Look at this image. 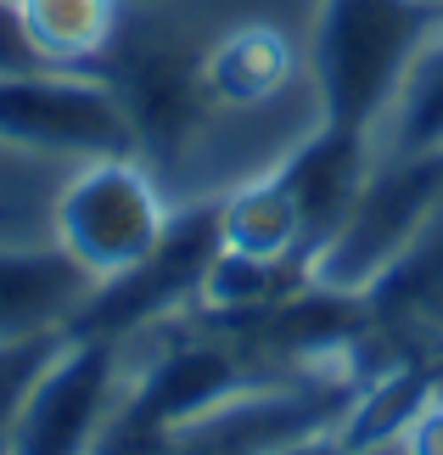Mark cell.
<instances>
[{"instance_id": "1", "label": "cell", "mask_w": 443, "mask_h": 455, "mask_svg": "<svg viewBox=\"0 0 443 455\" xmlns=\"http://www.w3.org/2000/svg\"><path fill=\"white\" fill-rule=\"evenodd\" d=\"M438 28H443V6H432V0H326L309 45L320 124L376 135L415 51Z\"/></svg>"}, {"instance_id": "2", "label": "cell", "mask_w": 443, "mask_h": 455, "mask_svg": "<svg viewBox=\"0 0 443 455\" xmlns=\"http://www.w3.org/2000/svg\"><path fill=\"white\" fill-rule=\"evenodd\" d=\"M0 147L40 152L57 164L140 152L135 118L118 84L91 68H0Z\"/></svg>"}, {"instance_id": "3", "label": "cell", "mask_w": 443, "mask_h": 455, "mask_svg": "<svg viewBox=\"0 0 443 455\" xmlns=\"http://www.w3.org/2000/svg\"><path fill=\"white\" fill-rule=\"evenodd\" d=\"M438 208H443V152H427V157H382L376 152L348 220L314 253L309 282L336 287V292H370L415 248V236L427 231V220Z\"/></svg>"}, {"instance_id": "4", "label": "cell", "mask_w": 443, "mask_h": 455, "mask_svg": "<svg viewBox=\"0 0 443 455\" xmlns=\"http://www.w3.org/2000/svg\"><path fill=\"white\" fill-rule=\"evenodd\" d=\"M169 203L157 191L140 152L91 157L57 191V242L79 259L96 282L135 270L169 231Z\"/></svg>"}, {"instance_id": "5", "label": "cell", "mask_w": 443, "mask_h": 455, "mask_svg": "<svg viewBox=\"0 0 443 455\" xmlns=\"http://www.w3.org/2000/svg\"><path fill=\"white\" fill-rule=\"evenodd\" d=\"M118 355L123 338L107 331H67L62 348L51 355V365L40 371L34 394L17 411L12 427V450L23 455H79L96 450L107 433L113 411H118Z\"/></svg>"}, {"instance_id": "6", "label": "cell", "mask_w": 443, "mask_h": 455, "mask_svg": "<svg viewBox=\"0 0 443 455\" xmlns=\"http://www.w3.org/2000/svg\"><path fill=\"white\" fill-rule=\"evenodd\" d=\"M241 388H247V371L230 348L180 343L163 360H152L146 377H135V388L118 399L107 427H146V444H174L191 422H202L208 411H219Z\"/></svg>"}, {"instance_id": "7", "label": "cell", "mask_w": 443, "mask_h": 455, "mask_svg": "<svg viewBox=\"0 0 443 455\" xmlns=\"http://www.w3.org/2000/svg\"><path fill=\"white\" fill-rule=\"evenodd\" d=\"M113 84L123 96V108L135 118V135H140V152H174L180 135L191 130V113H197V96L202 91V62H191L169 34H123L113 40Z\"/></svg>"}, {"instance_id": "8", "label": "cell", "mask_w": 443, "mask_h": 455, "mask_svg": "<svg viewBox=\"0 0 443 455\" xmlns=\"http://www.w3.org/2000/svg\"><path fill=\"white\" fill-rule=\"evenodd\" d=\"M96 275L51 242H0V338L67 331L96 299Z\"/></svg>"}, {"instance_id": "9", "label": "cell", "mask_w": 443, "mask_h": 455, "mask_svg": "<svg viewBox=\"0 0 443 455\" xmlns=\"http://www.w3.org/2000/svg\"><path fill=\"white\" fill-rule=\"evenodd\" d=\"M376 164V141L365 130H343V124H320L297 147L275 174L287 180V191L297 197V214H304V253L314 265V253L336 236V225L348 220L353 197H360L365 174Z\"/></svg>"}, {"instance_id": "10", "label": "cell", "mask_w": 443, "mask_h": 455, "mask_svg": "<svg viewBox=\"0 0 443 455\" xmlns=\"http://www.w3.org/2000/svg\"><path fill=\"white\" fill-rule=\"evenodd\" d=\"M34 57L51 68H91L113 51L123 12L118 0H12Z\"/></svg>"}, {"instance_id": "11", "label": "cell", "mask_w": 443, "mask_h": 455, "mask_svg": "<svg viewBox=\"0 0 443 455\" xmlns=\"http://www.w3.org/2000/svg\"><path fill=\"white\" fill-rule=\"evenodd\" d=\"M292 45L281 28H236L225 34V40L202 57V91L225 101V108H258V101H270L281 84L292 79Z\"/></svg>"}, {"instance_id": "12", "label": "cell", "mask_w": 443, "mask_h": 455, "mask_svg": "<svg viewBox=\"0 0 443 455\" xmlns=\"http://www.w3.org/2000/svg\"><path fill=\"white\" fill-rule=\"evenodd\" d=\"M219 242H225V248H236V253L287 259V265H304L309 270L304 214H297V197L287 191L281 174H264L258 186H247L230 203H219Z\"/></svg>"}, {"instance_id": "13", "label": "cell", "mask_w": 443, "mask_h": 455, "mask_svg": "<svg viewBox=\"0 0 443 455\" xmlns=\"http://www.w3.org/2000/svg\"><path fill=\"white\" fill-rule=\"evenodd\" d=\"M376 152L382 157H427L443 152V28L415 51L410 74H404L399 96L387 101L376 124Z\"/></svg>"}, {"instance_id": "14", "label": "cell", "mask_w": 443, "mask_h": 455, "mask_svg": "<svg viewBox=\"0 0 443 455\" xmlns=\"http://www.w3.org/2000/svg\"><path fill=\"white\" fill-rule=\"evenodd\" d=\"M365 299L382 315H399V321L443 331V208L427 220V231L415 236V248L404 253Z\"/></svg>"}, {"instance_id": "15", "label": "cell", "mask_w": 443, "mask_h": 455, "mask_svg": "<svg viewBox=\"0 0 443 455\" xmlns=\"http://www.w3.org/2000/svg\"><path fill=\"white\" fill-rule=\"evenodd\" d=\"M432 399V382H421L415 371H393V377H382L376 388H365V399L343 416V444L353 450H376L387 439H404L410 433V422L421 416V405Z\"/></svg>"}, {"instance_id": "16", "label": "cell", "mask_w": 443, "mask_h": 455, "mask_svg": "<svg viewBox=\"0 0 443 455\" xmlns=\"http://www.w3.org/2000/svg\"><path fill=\"white\" fill-rule=\"evenodd\" d=\"M67 331H34V338H0V450H12V427L23 399L34 394L40 371L51 365V355L62 348Z\"/></svg>"}]
</instances>
